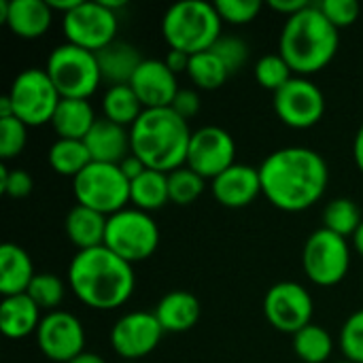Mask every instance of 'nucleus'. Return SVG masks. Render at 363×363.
<instances>
[{"mask_svg":"<svg viewBox=\"0 0 363 363\" xmlns=\"http://www.w3.org/2000/svg\"><path fill=\"white\" fill-rule=\"evenodd\" d=\"M262 194L281 211L311 208L328 189L330 170L321 153L308 147H285L259 166Z\"/></svg>","mask_w":363,"mask_h":363,"instance_id":"nucleus-1","label":"nucleus"},{"mask_svg":"<svg viewBox=\"0 0 363 363\" xmlns=\"http://www.w3.org/2000/svg\"><path fill=\"white\" fill-rule=\"evenodd\" d=\"M68 283L85 306L115 311L132 298L136 277L130 262L102 245L77 251L68 266Z\"/></svg>","mask_w":363,"mask_h":363,"instance_id":"nucleus-2","label":"nucleus"},{"mask_svg":"<svg viewBox=\"0 0 363 363\" xmlns=\"http://www.w3.org/2000/svg\"><path fill=\"white\" fill-rule=\"evenodd\" d=\"M338 45V28L323 15L317 2L287 17L279 36V53L300 77L325 68L334 60Z\"/></svg>","mask_w":363,"mask_h":363,"instance_id":"nucleus-3","label":"nucleus"},{"mask_svg":"<svg viewBox=\"0 0 363 363\" xmlns=\"http://www.w3.org/2000/svg\"><path fill=\"white\" fill-rule=\"evenodd\" d=\"M191 134L189 123L170 106L145 108L130 128L132 153L147 168L168 174L187 164Z\"/></svg>","mask_w":363,"mask_h":363,"instance_id":"nucleus-4","label":"nucleus"},{"mask_svg":"<svg viewBox=\"0 0 363 363\" xmlns=\"http://www.w3.org/2000/svg\"><path fill=\"white\" fill-rule=\"evenodd\" d=\"M221 21L215 2L181 0L166 9L162 17V34L170 49L196 55L215 45L221 36Z\"/></svg>","mask_w":363,"mask_h":363,"instance_id":"nucleus-5","label":"nucleus"},{"mask_svg":"<svg viewBox=\"0 0 363 363\" xmlns=\"http://www.w3.org/2000/svg\"><path fill=\"white\" fill-rule=\"evenodd\" d=\"M45 70L49 72L62 98L87 100L102 81L96 53L72 43L57 45L49 53Z\"/></svg>","mask_w":363,"mask_h":363,"instance_id":"nucleus-6","label":"nucleus"},{"mask_svg":"<svg viewBox=\"0 0 363 363\" xmlns=\"http://www.w3.org/2000/svg\"><path fill=\"white\" fill-rule=\"evenodd\" d=\"M160 245V228L153 217L136 206H125L106 221L104 247L134 264L151 257Z\"/></svg>","mask_w":363,"mask_h":363,"instance_id":"nucleus-7","label":"nucleus"},{"mask_svg":"<svg viewBox=\"0 0 363 363\" xmlns=\"http://www.w3.org/2000/svg\"><path fill=\"white\" fill-rule=\"evenodd\" d=\"M77 204L94 208L106 217L119 213L130 202V181L119 164L91 162L72 179Z\"/></svg>","mask_w":363,"mask_h":363,"instance_id":"nucleus-8","label":"nucleus"},{"mask_svg":"<svg viewBox=\"0 0 363 363\" xmlns=\"http://www.w3.org/2000/svg\"><path fill=\"white\" fill-rule=\"evenodd\" d=\"M6 96L13 104V115L21 119L28 128L49 123L62 100L55 83L45 68L21 70Z\"/></svg>","mask_w":363,"mask_h":363,"instance_id":"nucleus-9","label":"nucleus"},{"mask_svg":"<svg viewBox=\"0 0 363 363\" xmlns=\"http://www.w3.org/2000/svg\"><path fill=\"white\" fill-rule=\"evenodd\" d=\"M302 266L306 277L315 285L340 283L351 266V249L345 236H338L325 228L313 232L302 251Z\"/></svg>","mask_w":363,"mask_h":363,"instance_id":"nucleus-10","label":"nucleus"},{"mask_svg":"<svg viewBox=\"0 0 363 363\" xmlns=\"http://www.w3.org/2000/svg\"><path fill=\"white\" fill-rule=\"evenodd\" d=\"M119 17L100 0H83L77 9L62 17L66 43L79 45L89 51H100L117 38Z\"/></svg>","mask_w":363,"mask_h":363,"instance_id":"nucleus-11","label":"nucleus"},{"mask_svg":"<svg viewBox=\"0 0 363 363\" xmlns=\"http://www.w3.org/2000/svg\"><path fill=\"white\" fill-rule=\"evenodd\" d=\"M274 111L289 128H313L323 119L325 96L308 77H294L279 91H274Z\"/></svg>","mask_w":363,"mask_h":363,"instance_id":"nucleus-12","label":"nucleus"},{"mask_svg":"<svg viewBox=\"0 0 363 363\" xmlns=\"http://www.w3.org/2000/svg\"><path fill=\"white\" fill-rule=\"evenodd\" d=\"M313 298L304 285L281 281L266 291L264 315L272 328L285 334H296L313 319Z\"/></svg>","mask_w":363,"mask_h":363,"instance_id":"nucleus-13","label":"nucleus"},{"mask_svg":"<svg viewBox=\"0 0 363 363\" xmlns=\"http://www.w3.org/2000/svg\"><path fill=\"white\" fill-rule=\"evenodd\" d=\"M164 336V328L155 313L132 311L117 319L111 330V347L125 362H138L153 353Z\"/></svg>","mask_w":363,"mask_h":363,"instance_id":"nucleus-14","label":"nucleus"},{"mask_svg":"<svg viewBox=\"0 0 363 363\" xmlns=\"http://www.w3.org/2000/svg\"><path fill=\"white\" fill-rule=\"evenodd\" d=\"M36 342L47 359L70 363L85 351V330L72 313L51 311L40 319Z\"/></svg>","mask_w":363,"mask_h":363,"instance_id":"nucleus-15","label":"nucleus"},{"mask_svg":"<svg viewBox=\"0 0 363 363\" xmlns=\"http://www.w3.org/2000/svg\"><path fill=\"white\" fill-rule=\"evenodd\" d=\"M236 143L232 134L219 125H202L191 134L187 164L204 179H215L234 166Z\"/></svg>","mask_w":363,"mask_h":363,"instance_id":"nucleus-16","label":"nucleus"},{"mask_svg":"<svg viewBox=\"0 0 363 363\" xmlns=\"http://www.w3.org/2000/svg\"><path fill=\"white\" fill-rule=\"evenodd\" d=\"M130 87L136 91L145 108L172 106L181 89L177 83V74L166 66L164 60H143L130 81Z\"/></svg>","mask_w":363,"mask_h":363,"instance_id":"nucleus-17","label":"nucleus"},{"mask_svg":"<svg viewBox=\"0 0 363 363\" xmlns=\"http://www.w3.org/2000/svg\"><path fill=\"white\" fill-rule=\"evenodd\" d=\"M211 189L219 204L228 208H242L262 194L259 168L249 164H234L213 179Z\"/></svg>","mask_w":363,"mask_h":363,"instance_id":"nucleus-18","label":"nucleus"},{"mask_svg":"<svg viewBox=\"0 0 363 363\" xmlns=\"http://www.w3.org/2000/svg\"><path fill=\"white\" fill-rule=\"evenodd\" d=\"M83 143L91 155V162L121 164L132 153V140L125 125H119L106 117L94 123Z\"/></svg>","mask_w":363,"mask_h":363,"instance_id":"nucleus-19","label":"nucleus"},{"mask_svg":"<svg viewBox=\"0 0 363 363\" xmlns=\"http://www.w3.org/2000/svg\"><path fill=\"white\" fill-rule=\"evenodd\" d=\"M96 57L102 79L108 81L111 85H130L134 72L145 60L134 45L117 38L106 47H102L100 51H96Z\"/></svg>","mask_w":363,"mask_h":363,"instance_id":"nucleus-20","label":"nucleus"},{"mask_svg":"<svg viewBox=\"0 0 363 363\" xmlns=\"http://www.w3.org/2000/svg\"><path fill=\"white\" fill-rule=\"evenodd\" d=\"M34 277L36 272L28 251L15 242H4L0 247V294L4 298L26 294Z\"/></svg>","mask_w":363,"mask_h":363,"instance_id":"nucleus-21","label":"nucleus"},{"mask_svg":"<svg viewBox=\"0 0 363 363\" xmlns=\"http://www.w3.org/2000/svg\"><path fill=\"white\" fill-rule=\"evenodd\" d=\"M200 302L194 294L185 289L168 291L155 306V317L162 323L164 332H187L191 330L200 319Z\"/></svg>","mask_w":363,"mask_h":363,"instance_id":"nucleus-22","label":"nucleus"},{"mask_svg":"<svg viewBox=\"0 0 363 363\" xmlns=\"http://www.w3.org/2000/svg\"><path fill=\"white\" fill-rule=\"evenodd\" d=\"M51 19L53 9L47 0H11L4 23L21 38H38L49 30Z\"/></svg>","mask_w":363,"mask_h":363,"instance_id":"nucleus-23","label":"nucleus"},{"mask_svg":"<svg viewBox=\"0 0 363 363\" xmlns=\"http://www.w3.org/2000/svg\"><path fill=\"white\" fill-rule=\"evenodd\" d=\"M40 308L28 294L9 296L0 304V330L6 338H26L40 325Z\"/></svg>","mask_w":363,"mask_h":363,"instance_id":"nucleus-24","label":"nucleus"},{"mask_svg":"<svg viewBox=\"0 0 363 363\" xmlns=\"http://www.w3.org/2000/svg\"><path fill=\"white\" fill-rule=\"evenodd\" d=\"M106 221L108 217L87 208V206H72L66 215V234L79 251L85 249H96L104 245V234H106Z\"/></svg>","mask_w":363,"mask_h":363,"instance_id":"nucleus-25","label":"nucleus"},{"mask_svg":"<svg viewBox=\"0 0 363 363\" xmlns=\"http://www.w3.org/2000/svg\"><path fill=\"white\" fill-rule=\"evenodd\" d=\"M96 121L98 119L94 115L91 104L81 98H62L51 119L53 130L57 132L60 138H74V140H83Z\"/></svg>","mask_w":363,"mask_h":363,"instance_id":"nucleus-26","label":"nucleus"},{"mask_svg":"<svg viewBox=\"0 0 363 363\" xmlns=\"http://www.w3.org/2000/svg\"><path fill=\"white\" fill-rule=\"evenodd\" d=\"M130 202H134V206L145 213L162 208L166 202H170L168 174L147 168L130 183Z\"/></svg>","mask_w":363,"mask_h":363,"instance_id":"nucleus-27","label":"nucleus"},{"mask_svg":"<svg viewBox=\"0 0 363 363\" xmlns=\"http://www.w3.org/2000/svg\"><path fill=\"white\" fill-rule=\"evenodd\" d=\"M104 117L119 125H134V121L143 115L145 106L138 100L136 91L130 85H111L102 98Z\"/></svg>","mask_w":363,"mask_h":363,"instance_id":"nucleus-28","label":"nucleus"},{"mask_svg":"<svg viewBox=\"0 0 363 363\" xmlns=\"http://www.w3.org/2000/svg\"><path fill=\"white\" fill-rule=\"evenodd\" d=\"M49 164L62 177H77L91 164V155L83 140L57 138L49 147Z\"/></svg>","mask_w":363,"mask_h":363,"instance_id":"nucleus-29","label":"nucleus"},{"mask_svg":"<svg viewBox=\"0 0 363 363\" xmlns=\"http://www.w3.org/2000/svg\"><path fill=\"white\" fill-rule=\"evenodd\" d=\"M294 351L300 363H323L334 351V340L328 330L317 323H308L294 334Z\"/></svg>","mask_w":363,"mask_h":363,"instance_id":"nucleus-30","label":"nucleus"},{"mask_svg":"<svg viewBox=\"0 0 363 363\" xmlns=\"http://www.w3.org/2000/svg\"><path fill=\"white\" fill-rule=\"evenodd\" d=\"M187 74L200 89H217L230 77L225 64L211 49L200 51V53L189 57Z\"/></svg>","mask_w":363,"mask_h":363,"instance_id":"nucleus-31","label":"nucleus"},{"mask_svg":"<svg viewBox=\"0 0 363 363\" xmlns=\"http://www.w3.org/2000/svg\"><path fill=\"white\" fill-rule=\"evenodd\" d=\"M362 221L357 204L349 198H336L323 211V228L345 238L355 236Z\"/></svg>","mask_w":363,"mask_h":363,"instance_id":"nucleus-32","label":"nucleus"},{"mask_svg":"<svg viewBox=\"0 0 363 363\" xmlns=\"http://www.w3.org/2000/svg\"><path fill=\"white\" fill-rule=\"evenodd\" d=\"M168 191H170V202L179 206H187L196 202L204 191V177H200L189 166L177 168L168 172Z\"/></svg>","mask_w":363,"mask_h":363,"instance_id":"nucleus-33","label":"nucleus"},{"mask_svg":"<svg viewBox=\"0 0 363 363\" xmlns=\"http://www.w3.org/2000/svg\"><path fill=\"white\" fill-rule=\"evenodd\" d=\"M40 311H57V306L62 304L64 300V294H66V287H64V281L57 277V274H51V272H36V277L32 279L28 291H26Z\"/></svg>","mask_w":363,"mask_h":363,"instance_id":"nucleus-34","label":"nucleus"},{"mask_svg":"<svg viewBox=\"0 0 363 363\" xmlns=\"http://www.w3.org/2000/svg\"><path fill=\"white\" fill-rule=\"evenodd\" d=\"M255 79L262 87L279 91L287 81L294 79V70L281 53H266L255 64Z\"/></svg>","mask_w":363,"mask_h":363,"instance_id":"nucleus-35","label":"nucleus"},{"mask_svg":"<svg viewBox=\"0 0 363 363\" xmlns=\"http://www.w3.org/2000/svg\"><path fill=\"white\" fill-rule=\"evenodd\" d=\"M28 140V125L17 119L15 115L11 117H0V157L11 160L17 157Z\"/></svg>","mask_w":363,"mask_h":363,"instance_id":"nucleus-36","label":"nucleus"},{"mask_svg":"<svg viewBox=\"0 0 363 363\" xmlns=\"http://www.w3.org/2000/svg\"><path fill=\"white\" fill-rule=\"evenodd\" d=\"M211 51L225 64L230 74L240 70L249 60V45L240 36H232V34H221L211 47Z\"/></svg>","mask_w":363,"mask_h":363,"instance_id":"nucleus-37","label":"nucleus"},{"mask_svg":"<svg viewBox=\"0 0 363 363\" xmlns=\"http://www.w3.org/2000/svg\"><path fill=\"white\" fill-rule=\"evenodd\" d=\"M340 349L353 363H363V308L355 311L340 330Z\"/></svg>","mask_w":363,"mask_h":363,"instance_id":"nucleus-38","label":"nucleus"},{"mask_svg":"<svg viewBox=\"0 0 363 363\" xmlns=\"http://www.w3.org/2000/svg\"><path fill=\"white\" fill-rule=\"evenodd\" d=\"M215 6L223 21L240 26V23L253 21L259 15L262 0H217Z\"/></svg>","mask_w":363,"mask_h":363,"instance_id":"nucleus-39","label":"nucleus"},{"mask_svg":"<svg viewBox=\"0 0 363 363\" xmlns=\"http://www.w3.org/2000/svg\"><path fill=\"white\" fill-rule=\"evenodd\" d=\"M34 189V179L28 170L21 168H6V164H0V191L11 198H26Z\"/></svg>","mask_w":363,"mask_h":363,"instance_id":"nucleus-40","label":"nucleus"},{"mask_svg":"<svg viewBox=\"0 0 363 363\" xmlns=\"http://www.w3.org/2000/svg\"><path fill=\"white\" fill-rule=\"evenodd\" d=\"M323 15L340 30L345 26H351L359 17V4L355 0H321L317 2Z\"/></svg>","mask_w":363,"mask_h":363,"instance_id":"nucleus-41","label":"nucleus"},{"mask_svg":"<svg viewBox=\"0 0 363 363\" xmlns=\"http://www.w3.org/2000/svg\"><path fill=\"white\" fill-rule=\"evenodd\" d=\"M170 108L177 115H181L185 121L191 119L200 111V96H198V91L196 89H179V94H177V98H174Z\"/></svg>","mask_w":363,"mask_h":363,"instance_id":"nucleus-42","label":"nucleus"},{"mask_svg":"<svg viewBox=\"0 0 363 363\" xmlns=\"http://www.w3.org/2000/svg\"><path fill=\"white\" fill-rule=\"evenodd\" d=\"M308 4H311L308 0H270V2H268L270 9H274L277 13H283V15H287V17H291V15L304 11Z\"/></svg>","mask_w":363,"mask_h":363,"instance_id":"nucleus-43","label":"nucleus"},{"mask_svg":"<svg viewBox=\"0 0 363 363\" xmlns=\"http://www.w3.org/2000/svg\"><path fill=\"white\" fill-rule=\"evenodd\" d=\"M119 168H121V172L125 174V179L132 183L136 177H140L145 170H147V166H145V162L140 160V157H136L134 153H130L121 164H119Z\"/></svg>","mask_w":363,"mask_h":363,"instance_id":"nucleus-44","label":"nucleus"},{"mask_svg":"<svg viewBox=\"0 0 363 363\" xmlns=\"http://www.w3.org/2000/svg\"><path fill=\"white\" fill-rule=\"evenodd\" d=\"M189 53H185V51H179V49H170L168 51V55L164 57V62H166V66L177 74V72H181V70H187V66H189Z\"/></svg>","mask_w":363,"mask_h":363,"instance_id":"nucleus-45","label":"nucleus"},{"mask_svg":"<svg viewBox=\"0 0 363 363\" xmlns=\"http://www.w3.org/2000/svg\"><path fill=\"white\" fill-rule=\"evenodd\" d=\"M353 157H355L357 168L363 172V123L362 128L357 130V136H355V143H353Z\"/></svg>","mask_w":363,"mask_h":363,"instance_id":"nucleus-46","label":"nucleus"},{"mask_svg":"<svg viewBox=\"0 0 363 363\" xmlns=\"http://www.w3.org/2000/svg\"><path fill=\"white\" fill-rule=\"evenodd\" d=\"M49 2V6L53 9V11H62L64 15L66 13H70L72 9H77L83 0H47Z\"/></svg>","mask_w":363,"mask_h":363,"instance_id":"nucleus-47","label":"nucleus"},{"mask_svg":"<svg viewBox=\"0 0 363 363\" xmlns=\"http://www.w3.org/2000/svg\"><path fill=\"white\" fill-rule=\"evenodd\" d=\"M70 363H106L98 353H89V351H83L81 355H77Z\"/></svg>","mask_w":363,"mask_h":363,"instance_id":"nucleus-48","label":"nucleus"},{"mask_svg":"<svg viewBox=\"0 0 363 363\" xmlns=\"http://www.w3.org/2000/svg\"><path fill=\"white\" fill-rule=\"evenodd\" d=\"M353 242H355V249L359 251V255L363 257V221H362V225L357 228L355 236H353Z\"/></svg>","mask_w":363,"mask_h":363,"instance_id":"nucleus-49","label":"nucleus"},{"mask_svg":"<svg viewBox=\"0 0 363 363\" xmlns=\"http://www.w3.org/2000/svg\"><path fill=\"white\" fill-rule=\"evenodd\" d=\"M9 4H11V0H0V21H2V23L6 21V15H9Z\"/></svg>","mask_w":363,"mask_h":363,"instance_id":"nucleus-50","label":"nucleus"},{"mask_svg":"<svg viewBox=\"0 0 363 363\" xmlns=\"http://www.w3.org/2000/svg\"><path fill=\"white\" fill-rule=\"evenodd\" d=\"M338 363H353V362H349V359H345V362H338Z\"/></svg>","mask_w":363,"mask_h":363,"instance_id":"nucleus-51","label":"nucleus"},{"mask_svg":"<svg viewBox=\"0 0 363 363\" xmlns=\"http://www.w3.org/2000/svg\"><path fill=\"white\" fill-rule=\"evenodd\" d=\"M125 363H138V362H125Z\"/></svg>","mask_w":363,"mask_h":363,"instance_id":"nucleus-52","label":"nucleus"}]
</instances>
